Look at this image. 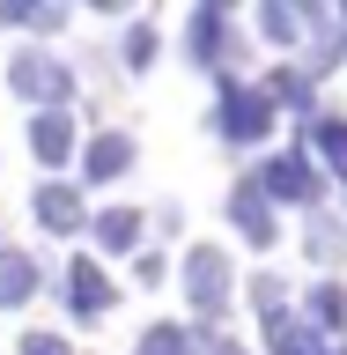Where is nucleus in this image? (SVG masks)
<instances>
[{
    "mask_svg": "<svg viewBox=\"0 0 347 355\" xmlns=\"http://www.w3.org/2000/svg\"><path fill=\"white\" fill-rule=\"evenodd\" d=\"M185 44H193V60H199V67L215 60V52H222V8H199L193 30H185Z\"/></svg>",
    "mask_w": 347,
    "mask_h": 355,
    "instance_id": "4468645a",
    "label": "nucleus"
},
{
    "mask_svg": "<svg viewBox=\"0 0 347 355\" xmlns=\"http://www.w3.org/2000/svg\"><path fill=\"white\" fill-rule=\"evenodd\" d=\"M185 296H193L199 318H215V311L229 304V259H222L215 244H199L193 259H185Z\"/></svg>",
    "mask_w": 347,
    "mask_h": 355,
    "instance_id": "f03ea898",
    "label": "nucleus"
},
{
    "mask_svg": "<svg viewBox=\"0 0 347 355\" xmlns=\"http://www.w3.org/2000/svg\"><path fill=\"white\" fill-rule=\"evenodd\" d=\"M281 296H288V288H281V282H274V274H259V282H251V304H259V311H266V318H274V311H288V304H281Z\"/></svg>",
    "mask_w": 347,
    "mask_h": 355,
    "instance_id": "aec40b11",
    "label": "nucleus"
},
{
    "mask_svg": "<svg viewBox=\"0 0 347 355\" xmlns=\"http://www.w3.org/2000/svg\"><path fill=\"white\" fill-rule=\"evenodd\" d=\"M15 89H22V96H52V104H60V96H66V67L44 60V52H30V60H15Z\"/></svg>",
    "mask_w": 347,
    "mask_h": 355,
    "instance_id": "423d86ee",
    "label": "nucleus"
},
{
    "mask_svg": "<svg viewBox=\"0 0 347 355\" xmlns=\"http://www.w3.org/2000/svg\"><path fill=\"white\" fill-rule=\"evenodd\" d=\"M96 237H104V244H111V252H126V244H133V237H141V215H133V207H111V215H104V222H96Z\"/></svg>",
    "mask_w": 347,
    "mask_h": 355,
    "instance_id": "f3484780",
    "label": "nucleus"
},
{
    "mask_svg": "<svg viewBox=\"0 0 347 355\" xmlns=\"http://www.w3.org/2000/svg\"><path fill=\"white\" fill-rule=\"evenodd\" d=\"M37 215H44V230H60V237H66V230H82V200L66 193V185H44V193H37Z\"/></svg>",
    "mask_w": 347,
    "mask_h": 355,
    "instance_id": "1a4fd4ad",
    "label": "nucleus"
},
{
    "mask_svg": "<svg viewBox=\"0 0 347 355\" xmlns=\"http://www.w3.org/2000/svg\"><path fill=\"white\" fill-rule=\"evenodd\" d=\"M148 52H155V30H148V22H141V30H133V37H126V60H133V67H148Z\"/></svg>",
    "mask_w": 347,
    "mask_h": 355,
    "instance_id": "412c9836",
    "label": "nucleus"
},
{
    "mask_svg": "<svg viewBox=\"0 0 347 355\" xmlns=\"http://www.w3.org/2000/svg\"><path fill=\"white\" fill-rule=\"evenodd\" d=\"M251 185H259L266 200H318V163H310L303 148H288V155H274V163H259V171H251Z\"/></svg>",
    "mask_w": 347,
    "mask_h": 355,
    "instance_id": "f257e3e1",
    "label": "nucleus"
},
{
    "mask_svg": "<svg viewBox=\"0 0 347 355\" xmlns=\"http://www.w3.org/2000/svg\"><path fill=\"white\" fill-rule=\"evenodd\" d=\"M310 133H318V148L340 163V178H347V119H310Z\"/></svg>",
    "mask_w": 347,
    "mask_h": 355,
    "instance_id": "6ab92c4d",
    "label": "nucleus"
},
{
    "mask_svg": "<svg viewBox=\"0 0 347 355\" xmlns=\"http://www.w3.org/2000/svg\"><path fill=\"white\" fill-rule=\"evenodd\" d=\"M310 326H347V288L340 282H318V288H310Z\"/></svg>",
    "mask_w": 347,
    "mask_h": 355,
    "instance_id": "dca6fc26",
    "label": "nucleus"
},
{
    "mask_svg": "<svg viewBox=\"0 0 347 355\" xmlns=\"http://www.w3.org/2000/svg\"><path fill=\"white\" fill-rule=\"evenodd\" d=\"M193 355H244L237 340H222V333H207V340H193Z\"/></svg>",
    "mask_w": 347,
    "mask_h": 355,
    "instance_id": "5701e85b",
    "label": "nucleus"
},
{
    "mask_svg": "<svg viewBox=\"0 0 347 355\" xmlns=\"http://www.w3.org/2000/svg\"><path fill=\"white\" fill-rule=\"evenodd\" d=\"M37 288V266L22 259V252H0V304H22Z\"/></svg>",
    "mask_w": 347,
    "mask_h": 355,
    "instance_id": "9d476101",
    "label": "nucleus"
},
{
    "mask_svg": "<svg viewBox=\"0 0 347 355\" xmlns=\"http://www.w3.org/2000/svg\"><path fill=\"white\" fill-rule=\"evenodd\" d=\"M229 222L244 230V244H274V237H281V230H274V207H266V193L251 185V178L229 193Z\"/></svg>",
    "mask_w": 347,
    "mask_h": 355,
    "instance_id": "20e7f679",
    "label": "nucleus"
},
{
    "mask_svg": "<svg viewBox=\"0 0 347 355\" xmlns=\"http://www.w3.org/2000/svg\"><path fill=\"white\" fill-rule=\"evenodd\" d=\"M66 288H74V311H82V318H96V311L111 304V282H104L89 259H74V266H66Z\"/></svg>",
    "mask_w": 347,
    "mask_h": 355,
    "instance_id": "6e6552de",
    "label": "nucleus"
},
{
    "mask_svg": "<svg viewBox=\"0 0 347 355\" xmlns=\"http://www.w3.org/2000/svg\"><path fill=\"white\" fill-rule=\"evenodd\" d=\"M141 355H193V333L185 326H148L141 333Z\"/></svg>",
    "mask_w": 347,
    "mask_h": 355,
    "instance_id": "a211bd4d",
    "label": "nucleus"
},
{
    "mask_svg": "<svg viewBox=\"0 0 347 355\" xmlns=\"http://www.w3.org/2000/svg\"><path fill=\"white\" fill-rule=\"evenodd\" d=\"M303 252L318 266H340L347 259V222H332V215H310V230H303Z\"/></svg>",
    "mask_w": 347,
    "mask_h": 355,
    "instance_id": "0eeeda50",
    "label": "nucleus"
},
{
    "mask_svg": "<svg viewBox=\"0 0 347 355\" xmlns=\"http://www.w3.org/2000/svg\"><path fill=\"white\" fill-rule=\"evenodd\" d=\"M274 96H281V104H296V111H310V74H303V67H274L266 104H274Z\"/></svg>",
    "mask_w": 347,
    "mask_h": 355,
    "instance_id": "2eb2a0df",
    "label": "nucleus"
},
{
    "mask_svg": "<svg viewBox=\"0 0 347 355\" xmlns=\"http://www.w3.org/2000/svg\"><path fill=\"white\" fill-rule=\"evenodd\" d=\"M259 30H266V37H274V44H296V37H303V30H310V8H303V15H296L288 0H274V8H266V15H259Z\"/></svg>",
    "mask_w": 347,
    "mask_h": 355,
    "instance_id": "ddd939ff",
    "label": "nucleus"
},
{
    "mask_svg": "<svg viewBox=\"0 0 347 355\" xmlns=\"http://www.w3.org/2000/svg\"><path fill=\"white\" fill-rule=\"evenodd\" d=\"M30 141H37V155H44V163H66V148H74V126H66L60 111H44Z\"/></svg>",
    "mask_w": 347,
    "mask_h": 355,
    "instance_id": "f8f14e48",
    "label": "nucleus"
},
{
    "mask_svg": "<svg viewBox=\"0 0 347 355\" xmlns=\"http://www.w3.org/2000/svg\"><path fill=\"white\" fill-rule=\"evenodd\" d=\"M266 340H274V355H326L318 326L296 318V311H274V318H266Z\"/></svg>",
    "mask_w": 347,
    "mask_h": 355,
    "instance_id": "39448f33",
    "label": "nucleus"
},
{
    "mask_svg": "<svg viewBox=\"0 0 347 355\" xmlns=\"http://www.w3.org/2000/svg\"><path fill=\"white\" fill-rule=\"evenodd\" d=\"M326 355H347V348H326Z\"/></svg>",
    "mask_w": 347,
    "mask_h": 355,
    "instance_id": "b1692460",
    "label": "nucleus"
},
{
    "mask_svg": "<svg viewBox=\"0 0 347 355\" xmlns=\"http://www.w3.org/2000/svg\"><path fill=\"white\" fill-rule=\"evenodd\" d=\"M266 126H274L266 89H244V82L222 89V133H229V141H266Z\"/></svg>",
    "mask_w": 347,
    "mask_h": 355,
    "instance_id": "7ed1b4c3",
    "label": "nucleus"
},
{
    "mask_svg": "<svg viewBox=\"0 0 347 355\" xmlns=\"http://www.w3.org/2000/svg\"><path fill=\"white\" fill-rule=\"evenodd\" d=\"M22 355H66V340H52V333H30V340H22Z\"/></svg>",
    "mask_w": 347,
    "mask_h": 355,
    "instance_id": "4be33fe9",
    "label": "nucleus"
},
{
    "mask_svg": "<svg viewBox=\"0 0 347 355\" xmlns=\"http://www.w3.org/2000/svg\"><path fill=\"white\" fill-rule=\"evenodd\" d=\"M126 163H133V141H126V133H104V141L89 148V178H118Z\"/></svg>",
    "mask_w": 347,
    "mask_h": 355,
    "instance_id": "9b49d317",
    "label": "nucleus"
}]
</instances>
